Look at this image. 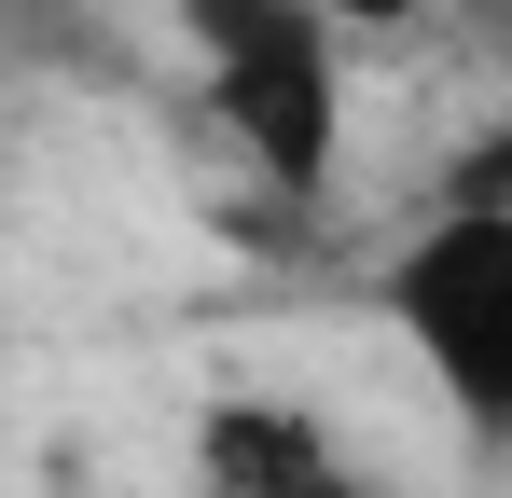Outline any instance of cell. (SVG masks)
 I'll list each match as a JSON object with an SVG mask.
<instances>
[{"label": "cell", "instance_id": "3", "mask_svg": "<svg viewBox=\"0 0 512 498\" xmlns=\"http://www.w3.org/2000/svg\"><path fill=\"white\" fill-rule=\"evenodd\" d=\"M194 471H208V498H360L333 429L291 402H208L194 415Z\"/></svg>", "mask_w": 512, "mask_h": 498}, {"label": "cell", "instance_id": "1", "mask_svg": "<svg viewBox=\"0 0 512 498\" xmlns=\"http://www.w3.org/2000/svg\"><path fill=\"white\" fill-rule=\"evenodd\" d=\"M180 42L208 56V111L236 125V153L305 208L346 166V56L319 0H180Z\"/></svg>", "mask_w": 512, "mask_h": 498}, {"label": "cell", "instance_id": "2", "mask_svg": "<svg viewBox=\"0 0 512 498\" xmlns=\"http://www.w3.org/2000/svg\"><path fill=\"white\" fill-rule=\"evenodd\" d=\"M388 319L416 332V360L443 374L457 429L485 443L512 415V208H457L443 194L402 236V263H388Z\"/></svg>", "mask_w": 512, "mask_h": 498}, {"label": "cell", "instance_id": "4", "mask_svg": "<svg viewBox=\"0 0 512 498\" xmlns=\"http://www.w3.org/2000/svg\"><path fill=\"white\" fill-rule=\"evenodd\" d=\"M319 14H333V28H416L429 0H319Z\"/></svg>", "mask_w": 512, "mask_h": 498}]
</instances>
